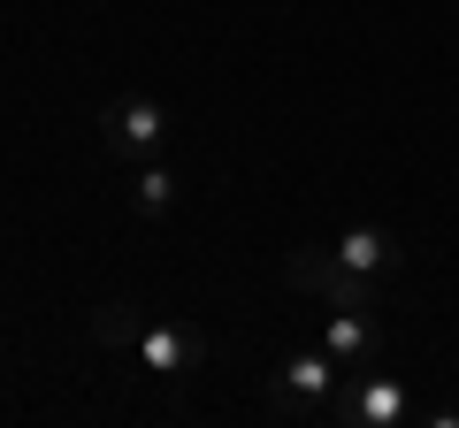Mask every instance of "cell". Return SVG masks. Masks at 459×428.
<instances>
[{
	"mask_svg": "<svg viewBox=\"0 0 459 428\" xmlns=\"http://www.w3.org/2000/svg\"><path fill=\"white\" fill-rule=\"evenodd\" d=\"M329 253H337L344 268H360V276H398V261H406V253H398V237L383 230V222H352V230H337L329 237Z\"/></svg>",
	"mask_w": 459,
	"mask_h": 428,
	"instance_id": "7",
	"label": "cell"
},
{
	"mask_svg": "<svg viewBox=\"0 0 459 428\" xmlns=\"http://www.w3.org/2000/svg\"><path fill=\"white\" fill-rule=\"evenodd\" d=\"M413 421V390L398 375H344L329 398V428H406Z\"/></svg>",
	"mask_w": 459,
	"mask_h": 428,
	"instance_id": "3",
	"label": "cell"
},
{
	"mask_svg": "<svg viewBox=\"0 0 459 428\" xmlns=\"http://www.w3.org/2000/svg\"><path fill=\"white\" fill-rule=\"evenodd\" d=\"M138 330H146V313H138V306H123V298L92 306V337H100V345H123V352H131V337H138Z\"/></svg>",
	"mask_w": 459,
	"mask_h": 428,
	"instance_id": "9",
	"label": "cell"
},
{
	"mask_svg": "<svg viewBox=\"0 0 459 428\" xmlns=\"http://www.w3.org/2000/svg\"><path fill=\"white\" fill-rule=\"evenodd\" d=\"M322 352L344 367V375L376 367V360H383V321H376V306H329V313H322Z\"/></svg>",
	"mask_w": 459,
	"mask_h": 428,
	"instance_id": "6",
	"label": "cell"
},
{
	"mask_svg": "<svg viewBox=\"0 0 459 428\" xmlns=\"http://www.w3.org/2000/svg\"><path fill=\"white\" fill-rule=\"evenodd\" d=\"M177 192H184V184H177V168H169V161H138L131 168V207L146 214V222H161V214L177 207Z\"/></svg>",
	"mask_w": 459,
	"mask_h": 428,
	"instance_id": "8",
	"label": "cell"
},
{
	"mask_svg": "<svg viewBox=\"0 0 459 428\" xmlns=\"http://www.w3.org/2000/svg\"><path fill=\"white\" fill-rule=\"evenodd\" d=\"M283 283H291V291H307V298H322V306H376V276L344 268L329 245L283 253Z\"/></svg>",
	"mask_w": 459,
	"mask_h": 428,
	"instance_id": "4",
	"label": "cell"
},
{
	"mask_svg": "<svg viewBox=\"0 0 459 428\" xmlns=\"http://www.w3.org/2000/svg\"><path fill=\"white\" fill-rule=\"evenodd\" d=\"M177 138V116H169L153 92H123L108 99V116H100V146L115 153V161H161V146Z\"/></svg>",
	"mask_w": 459,
	"mask_h": 428,
	"instance_id": "2",
	"label": "cell"
},
{
	"mask_svg": "<svg viewBox=\"0 0 459 428\" xmlns=\"http://www.w3.org/2000/svg\"><path fill=\"white\" fill-rule=\"evenodd\" d=\"M337 382H344V367L329 360L322 345H307V352H291V360L268 375V413H276V421H299V428H329Z\"/></svg>",
	"mask_w": 459,
	"mask_h": 428,
	"instance_id": "1",
	"label": "cell"
},
{
	"mask_svg": "<svg viewBox=\"0 0 459 428\" xmlns=\"http://www.w3.org/2000/svg\"><path fill=\"white\" fill-rule=\"evenodd\" d=\"M131 352H138L146 375L184 382V375H199V360H207V337H199L192 321H146V330L131 337Z\"/></svg>",
	"mask_w": 459,
	"mask_h": 428,
	"instance_id": "5",
	"label": "cell"
}]
</instances>
